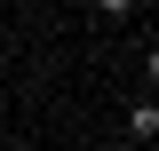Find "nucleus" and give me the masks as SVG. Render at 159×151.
I'll return each instance as SVG.
<instances>
[{"label":"nucleus","instance_id":"obj_1","mask_svg":"<svg viewBox=\"0 0 159 151\" xmlns=\"http://www.w3.org/2000/svg\"><path fill=\"white\" fill-rule=\"evenodd\" d=\"M127 135H135V143H151V135H159V103H151V95L127 112Z\"/></svg>","mask_w":159,"mask_h":151},{"label":"nucleus","instance_id":"obj_2","mask_svg":"<svg viewBox=\"0 0 159 151\" xmlns=\"http://www.w3.org/2000/svg\"><path fill=\"white\" fill-rule=\"evenodd\" d=\"M96 16H103V24H127V16H135V0H96Z\"/></svg>","mask_w":159,"mask_h":151}]
</instances>
